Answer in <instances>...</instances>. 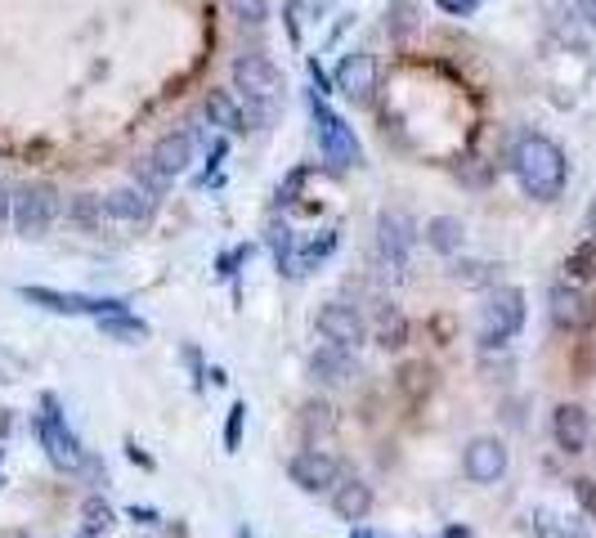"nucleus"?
Listing matches in <instances>:
<instances>
[{
    "label": "nucleus",
    "mask_w": 596,
    "mask_h": 538,
    "mask_svg": "<svg viewBox=\"0 0 596 538\" xmlns=\"http://www.w3.org/2000/svg\"><path fill=\"white\" fill-rule=\"evenodd\" d=\"M512 167H516V180L525 188V198H534V203H557L565 193L570 162L561 153V144L548 139V135H520L516 153H512Z\"/></svg>",
    "instance_id": "1"
},
{
    "label": "nucleus",
    "mask_w": 596,
    "mask_h": 538,
    "mask_svg": "<svg viewBox=\"0 0 596 538\" xmlns=\"http://www.w3.org/2000/svg\"><path fill=\"white\" fill-rule=\"evenodd\" d=\"M233 90L247 100V122H256V126H270L283 108V72L278 64L265 55V50H242L233 59Z\"/></svg>",
    "instance_id": "2"
},
{
    "label": "nucleus",
    "mask_w": 596,
    "mask_h": 538,
    "mask_svg": "<svg viewBox=\"0 0 596 538\" xmlns=\"http://www.w3.org/2000/svg\"><path fill=\"white\" fill-rule=\"evenodd\" d=\"M64 203H59V188L45 184V180H27L14 188V207H10V220L19 229V238H45L55 229Z\"/></svg>",
    "instance_id": "3"
},
{
    "label": "nucleus",
    "mask_w": 596,
    "mask_h": 538,
    "mask_svg": "<svg viewBox=\"0 0 596 538\" xmlns=\"http://www.w3.org/2000/svg\"><path fill=\"white\" fill-rule=\"evenodd\" d=\"M525 328V291L520 287H498L489 291L480 306V346H507V341Z\"/></svg>",
    "instance_id": "4"
},
{
    "label": "nucleus",
    "mask_w": 596,
    "mask_h": 538,
    "mask_svg": "<svg viewBox=\"0 0 596 538\" xmlns=\"http://www.w3.org/2000/svg\"><path fill=\"white\" fill-rule=\"evenodd\" d=\"M314 113V135H319V153L328 167L345 171V167H355L364 153H359V139H355V126H345V117H336L328 104H310Z\"/></svg>",
    "instance_id": "5"
},
{
    "label": "nucleus",
    "mask_w": 596,
    "mask_h": 538,
    "mask_svg": "<svg viewBox=\"0 0 596 538\" xmlns=\"http://www.w3.org/2000/svg\"><path fill=\"white\" fill-rule=\"evenodd\" d=\"M314 328H319V336L328 341V346H341V351H359L364 341L373 336V328H368L364 310H359V306H351V301H328V306L319 310Z\"/></svg>",
    "instance_id": "6"
},
{
    "label": "nucleus",
    "mask_w": 596,
    "mask_h": 538,
    "mask_svg": "<svg viewBox=\"0 0 596 538\" xmlns=\"http://www.w3.org/2000/svg\"><path fill=\"white\" fill-rule=\"evenodd\" d=\"M287 476L301 494H332L341 484V458L328 449H301V454H291Z\"/></svg>",
    "instance_id": "7"
},
{
    "label": "nucleus",
    "mask_w": 596,
    "mask_h": 538,
    "mask_svg": "<svg viewBox=\"0 0 596 538\" xmlns=\"http://www.w3.org/2000/svg\"><path fill=\"white\" fill-rule=\"evenodd\" d=\"M23 301L27 306H41V310H49V314H122L126 310V301H99V297H81V291H55V287H23Z\"/></svg>",
    "instance_id": "8"
},
{
    "label": "nucleus",
    "mask_w": 596,
    "mask_h": 538,
    "mask_svg": "<svg viewBox=\"0 0 596 538\" xmlns=\"http://www.w3.org/2000/svg\"><path fill=\"white\" fill-rule=\"evenodd\" d=\"M413 242H417V225H413L409 211H381L377 216V252L394 274H404Z\"/></svg>",
    "instance_id": "9"
},
{
    "label": "nucleus",
    "mask_w": 596,
    "mask_h": 538,
    "mask_svg": "<svg viewBox=\"0 0 596 538\" xmlns=\"http://www.w3.org/2000/svg\"><path fill=\"white\" fill-rule=\"evenodd\" d=\"M36 435H41V449H45V458L55 462L59 471H77V467L85 462V454H81V445H77V435L64 426V417H55V413H41V417H36Z\"/></svg>",
    "instance_id": "10"
},
{
    "label": "nucleus",
    "mask_w": 596,
    "mask_h": 538,
    "mask_svg": "<svg viewBox=\"0 0 596 538\" xmlns=\"http://www.w3.org/2000/svg\"><path fill=\"white\" fill-rule=\"evenodd\" d=\"M462 467L475 484H498L507 476V445L503 439H493V435H475L467 454H462Z\"/></svg>",
    "instance_id": "11"
},
{
    "label": "nucleus",
    "mask_w": 596,
    "mask_h": 538,
    "mask_svg": "<svg viewBox=\"0 0 596 538\" xmlns=\"http://www.w3.org/2000/svg\"><path fill=\"white\" fill-rule=\"evenodd\" d=\"M336 90H341L351 104H368L373 90H377V59H373L368 50L345 55L341 68H336Z\"/></svg>",
    "instance_id": "12"
},
{
    "label": "nucleus",
    "mask_w": 596,
    "mask_h": 538,
    "mask_svg": "<svg viewBox=\"0 0 596 538\" xmlns=\"http://www.w3.org/2000/svg\"><path fill=\"white\" fill-rule=\"evenodd\" d=\"M552 439H557L561 454H583L587 439H592V417H587V409L561 404V409L552 413Z\"/></svg>",
    "instance_id": "13"
},
{
    "label": "nucleus",
    "mask_w": 596,
    "mask_h": 538,
    "mask_svg": "<svg viewBox=\"0 0 596 538\" xmlns=\"http://www.w3.org/2000/svg\"><path fill=\"white\" fill-rule=\"evenodd\" d=\"M104 203H108V216L122 220V225H148V220H153V211H158V198H153V193H144L139 184L113 188Z\"/></svg>",
    "instance_id": "14"
},
{
    "label": "nucleus",
    "mask_w": 596,
    "mask_h": 538,
    "mask_svg": "<svg viewBox=\"0 0 596 538\" xmlns=\"http://www.w3.org/2000/svg\"><path fill=\"white\" fill-rule=\"evenodd\" d=\"M332 512H336V520L359 525V520L373 512V484L359 480V476H345V480L332 489Z\"/></svg>",
    "instance_id": "15"
},
{
    "label": "nucleus",
    "mask_w": 596,
    "mask_h": 538,
    "mask_svg": "<svg viewBox=\"0 0 596 538\" xmlns=\"http://www.w3.org/2000/svg\"><path fill=\"white\" fill-rule=\"evenodd\" d=\"M359 373V364H355V351H341V346H319L314 355H310V377L319 381V386H345Z\"/></svg>",
    "instance_id": "16"
},
{
    "label": "nucleus",
    "mask_w": 596,
    "mask_h": 538,
    "mask_svg": "<svg viewBox=\"0 0 596 538\" xmlns=\"http://www.w3.org/2000/svg\"><path fill=\"white\" fill-rule=\"evenodd\" d=\"M548 314H552V323H557L561 332L583 328V319H587V301H583V291H578L574 283H557V287L548 291Z\"/></svg>",
    "instance_id": "17"
},
{
    "label": "nucleus",
    "mask_w": 596,
    "mask_h": 538,
    "mask_svg": "<svg viewBox=\"0 0 596 538\" xmlns=\"http://www.w3.org/2000/svg\"><path fill=\"white\" fill-rule=\"evenodd\" d=\"M148 158H153L171 180L184 175L188 162H193V135H188V130H167V135L153 144V153H148Z\"/></svg>",
    "instance_id": "18"
},
{
    "label": "nucleus",
    "mask_w": 596,
    "mask_h": 538,
    "mask_svg": "<svg viewBox=\"0 0 596 538\" xmlns=\"http://www.w3.org/2000/svg\"><path fill=\"white\" fill-rule=\"evenodd\" d=\"M203 108H207V122L220 126L225 135H242V130H247V108L238 104L233 90H207Z\"/></svg>",
    "instance_id": "19"
},
{
    "label": "nucleus",
    "mask_w": 596,
    "mask_h": 538,
    "mask_svg": "<svg viewBox=\"0 0 596 538\" xmlns=\"http://www.w3.org/2000/svg\"><path fill=\"white\" fill-rule=\"evenodd\" d=\"M422 238H426L431 252H439V256H458L462 242H467V225H462L458 216H431L426 229H422Z\"/></svg>",
    "instance_id": "20"
},
{
    "label": "nucleus",
    "mask_w": 596,
    "mask_h": 538,
    "mask_svg": "<svg viewBox=\"0 0 596 538\" xmlns=\"http://www.w3.org/2000/svg\"><path fill=\"white\" fill-rule=\"evenodd\" d=\"M104 216H108V203L99 198V193H77V198L68 203V220H72L81 233L104 229Z\"/></svg>",
    "instance_id": "21"
},
{
    "label": "nucleus",
    "mask_w": 596,
    "mask_h": 538,
    "mask_svg": "<svg viewBox=\"0 0 596 538\" xmlns=\"http://www.w3.org/2000/svg\"><path fill=\"white\" fill-rule=\"evenodd\" d=\"M99 332H104L108 341H122V346H139V341L148 336V323H144V319H130V314L122 310V314H104V319H99Z\"/></svg>",
    "instance_id": "22"
},
{
    "label": "nucleus",
    "mask_w": 596,
    "mask_h": 538,
    "mask_svg": "<svg viewBox=\"0 0 596 538\" xmlns=\"http://www.w3.org/2000/svg\"><path fill=\"white\" fill-rule=\"evenodd\" d=\"M130 175H135V184H139L144 193H153V198H162V193L171 188V175H167L153 158H139V162L130 167Z\"/></svg>",
    "instance_id": "23"
},
{
    "label": "nucleus",
    "mask_w": 596,
    "mask_h": 538,
    "mask_svg": "<svg viewBox=\"0 0 596 538\" xmlns=\"http://www.w3.org/2000/svg\"><path fill=\"white\" fill-rule=\"evenodd\" d=\"M113 525V507L104 499H85L81 503V538H99Z\"/></svg>",
    "instance_id": "24"
},
{
    "label": "nucleus",
    "mask_w": 596,
    "mask_h": 538,
    "mask_svg": "<svg viewBox=\"0 0 596 538\" xmlns=\"http://www.w3.org/2000/svg\"><path fill=\"white\" fill-rule=\"evenodd\" d=\"M229 19L242 27H265L270 23V0H225Z\"/></svg>",
    "instance_id": "25"
},
{
    "label": "nucleus",
    "mask_w": 596,
    "mask_h": 538,
    "mask_svg": "<svg viewBox=\"0 0 596 538\" xmlns=\"http://www.w3.org/2000/svg\"><path fill=\"white\" fill-rule=\"evenodd\" d=\"M449 278L462 283V287H489L493 283V265L489 261H454Z\"/></svg>",
    "instance_id": "26"
},
{
    "label": "nucleus",
    "mask_w": 596,
    "mask_h": 538,
    "mask_svg": "<svg viewBox=\"0 0 596 538\" xmlns=\"http://www.w3.org/2000/svg\"><path fill=\"white\" fill-rule=\"evenodd\" d=\"M565 274H570V283H587V278L596 274V242H587V248H578V252L565 261Z\"/></svg>",
    "instance_id": "27"
},
{
    "label": "nucleus",
    "mask_w": 596,
    "mask_h": 538,
    "mask_svg": "<svg viewBox=\"0 0 596 538\" xmlns=\"http://www.w3.org/2000/svg\"><path fill=\"white\" fill-rule=\"evenodd\" d=\"M373 332H377V341H381V346H386V351H394V346H404V319H400V314H394V310H390V314H381V323H377Z\"/></svg>",
    "instance_id": "28"
},
{
    "label": "nucleus",
    "mask_w": 596,
    "mask_h": 538,
    "mask_svg": "<svg viewBox=\"0 0 596 538\" xmlns=\"http://www.w3.org/2000/svg\"><path fill=\"white\" fill-rule=\"evenodd\" d=\"M301 426H306L310 439H314V435H328V431H332V409H328V404H306Z\"/></svg>",
    "instance_id": "29"
},
{
    "label": "nucleus",
    "mask_w": 596,
    "mask_h": 538,
    "mask_svg": "<svg viewBox=\"0 0 596 538\" xmlns=\"http://www.w3.org/2000/svg\"><path fill=\"white\" fill-rule=\"evenodd\" d=\"M435 5H439L444 14H454V19H471V14L480 10V0H435Z\"/></svg>",
    "instance_id": "30"
},
{
    "label": "nucleus",
    "mask_w": 596,
    "mask_h": 538,
    "mask_svg": "<svg viewBox=\"0 0 596 538\" xmlns=\"http://www.w3.org/2000/svg\"><path fill=\"white\" fill-rule=\"evenodd\" d=\"M242 413H247L242 404H233V409H229V435H225V439H229V449H238V431H242Z\"/></svg>",
    "instance_id": "31"
},
{
    "label": "nucleus",
    "mask_w": 596,
    "mask_h": 538,
    "mask_svg": "<svg viewBox=\"0 0 596 538\" xmlns=\"http://www.w3.org/2000/svg\"><path fill=\"white\" fill-rule=\"evenodd\" d=\"M10 207H14V184L0 175V220H10Z\"/></svg>",
    "instance_id": "32"
},
{
    "label": "nucleus",
    "mask_w": 596,
    "mask_h": 538,
    "mask_svg": "<svg viewBox=\"0 0 596 538\" xmlns=\"http://www.w3.org/2000/svg\"><path fill=\"white\" fill-rule=\"evenodd\" d=\"M574 494H578V503H583L587 512H596V489H592L587 480H578V484H574Z\"/></svg>",
    "instance_id": "33"
},
{
    "label": "nucleus",
    "mask_w": 596,
    "mask_h": 538,
    "mask_svg": "<svg viewBox=\"0 0 596 538\" xmlns=\"http://www.w3.org/2000/svg\"><path fill=\"white\" fill-rule=\"evenodd\" d=\"M574 14H578L587 27H596V0H574Z\"/></svg>",
    "instance_id": "34"
},
{
    "label": "nucleus",
    "mask_w": 596,
    "mask_h": 538,
    "mask_svg": "<svg viewBox=\"0 0 596 538\" xmlns=\"http://www.w3.org/2000/svg\"><path fill=\"white\" fill-rule=\"evenodd\" d=\"M439 538H475V534H471V529H467V525H449V529H444V534H439Z\"/></svg>",
    "instance_id": "35"
},
{
    "label": "nucleus",
    "mask_w": 596,
    "mask_h": 538,
    "mask_svg": "<svg viewBox=\"0 0 596 538\" xmlns=\"http://www.w3.org/2000/svg\"><path fill=\"white\" fill-rule=\"evenodd\" d=\"M587 233H596V198H592V207H587Z\"/></svg>",
    "instance_id": "36"
},
{
    "label": "nucleus",
    "mask_w": 596,
    "mask_h": 538,
    "mask_svg": "<svg viewBox=\"0 0 596 538\" xmlns=\"http://www.w3.org/2000/svg\"><path fill=\"white\" fill-rule=\"evenodd\" d=\"M351 538H386V534H373V529H355Z\"/></svg>",
    "instance_id": "37"
},
{
    "label": "nucleus",
    "mask_w": 596,
    "mask_h": 538,
    "mask_svg": "<svg viewBox=\"0 0 596 538\" xmlns=\"http://www.w3.org/2000/svg\"><path fill=\"white\" fill-rule=\"evenodd\" d=\"M238 538H256V534H252V529H247V525H242V529H238Z\"/></svg>",
    "instance_id": "38"
}]
</instances>
